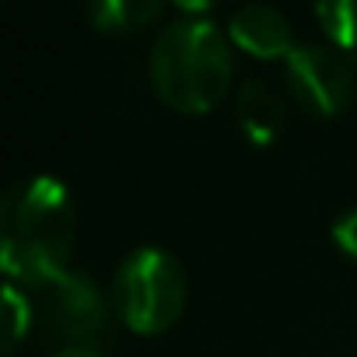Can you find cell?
Segmentation results:
<instances>
[{
	"instance_id": "obj_1",
	"label": "cell",
	"mask_w": 357,
	"mask_h": 357,
	"mask_svg": "<svg viewBox=\"0 0 357 357\" xmlns=\"http://www.w3.org/2000/svg\"><path fill=\"white\" fill-rule=\"evenodd\" d=\"M74 242L77 207L56 175H25L0 197V266L8 280L29 284L70 266Z\"/></svg>"
},
{
	"instance_id": "obj_2",
	"label": "cell",
	"mask_w": 357,
	"mask_h": 357,
	"mask_svg": "<svg viewBox=\"0 0 357 357\" xmlns=\"http://www.w3.org/2000/svg\"><path fill=\"white\" fill-rule=\"evenodd\" d=\"M147 74L158 98L175 112L204 116L218 109L235 77V46L228 29L207 15L168 22L151 43Z\"/></svg>"
},
{
	"instance_id": "obj_3",
	"label": "cell",
	"mask_w": 357,
	"mask_h": 357,
	"mask_svg": "<svg viewBox=\"0 0 357 357\" xmlns=\"http://www.w3.org/2000/svg\"><path fill=\"white\" fill-rule=\"evenodd\" d=\"M109 298L116 319L126 329L140 336H154L175 326V319L183 315L190 298V280L183 263L168 249L137 245L116 263Z\"/></svg>"
},
{
	"instance_id": "obj_4",
	"label": "cell",
	"mask_w": 357,
	"mask_h": 357,
	"mask_svg": "<svg viewBox=\"0 0 357 357\" xmlns=\"http://www.w3.org/2000/svg\"><path fill=\"white\" fill-rule=\"evenodd\" d=\"M22 287L32 301L36 326L46 336H56V347H70V343L98 347L109 319L116 315L112 298H105V291L95 284V277L81 273L74 266L36 277Z\"/></svg>"
},
{
	"instance_id": "obj_5",
	"label": "cell",
	"mask_w": 357,
	"mask_h": 357,
	"mask_svg": "<svg viewBox=\"0 0 357 357\" xmlns=\"http://www.w3.org/2000/svg\"><path fill=\"white\" fill-rule=\"evenodd\" d=\"M284 84L312 116H340L354 95V63L333 43H298L284 56Z\"/></svg>"
},
{
	"instance_id": "obj_6",
	"label": "cell",
	"mask_w": 357,
	"mask_h": 357,
	"mask_svg": "<svg viewBox=\"0 0 357 357\" xmlns=\"http://www.w3.org/2000/svg\"><path fill=\"white\" fill-rule=\"evenodd\" d=\"M228 39L231 46L252 53L256 60H280L298 46L291 18L273 4H242L228 18Z\"/></svg>"
},
{
	"instance_id": "obj_7",
	"label": "cell",
	"mask_w": 357,
	"mask_h": 357,
	"mask_svg": "<svg viewBox=\"0 0 357 357\" xmlns=\"http://www.w3.org/2000/svg\"><path fill=\"white\" fill-rule=\"evenodd\" d=\"M284 95L266 77H245L235 91V123L252 144H270L284 130Z\"/></svg>"
},
{
	"instance_id": "obj_8",
	"label": "cell",
	"mask_w": 357,
	"mask_h": 357,
	"mask_svg": "<svg viewBox=\"0 0 357 357\" xmlns=\"http://www.w3.org/2000/svg\"><path fill=\"white\" fill-rule=\"evenodd\" d=\"M84 15L98 32L126 36V32L147 29L161 15V4L158 0H95V4H88Z\"/></svg>"
},
{
	"instance_id": "obj_9",
	"label": "cell",
	"mask_w": 357,
	"mask_h": 357,
	"mask_svg": "<svg viewBox=\"0 0 357 357\" xmlns=\"http://www.w3.org/2000/svg\"><path fill=\"white\" fill-rule=\"evenodd\" d=\"M315 18L336 50H357V0H326L315 8Z\"/></svg>"
},
{
	"instance_id": "obj_10",
	"label": "cell",
	"mask_w": 357,
	"mask_h": 357,
	"mask_svg": "<svg viewBox=\"0 0 357 357\" xmlns=\"http://www.w3.org/2000/svg\"><path fill=\"white\" fill-rule=\"evenodd\" d=\"M36 326V312L32 301L25 294V287L18 280H4V354H11Z\"/></svg>"
},
{
	"instance_id": "obj_11",
	"label": "cell",
	"mask_w": 357,
	"mask_h": 357,
	"mask_svg": "<svg viewBox=\"0 0 357 357\" xmlns=\"http://www.w3.org/2000/svg\"><path fill=\"white\" fill-rule=\"evenodd\" d=\"M333 242L350 256V259H357V207H350V211H343L336 221H333Z\"/></svg>"
},
{
	"instance_id": "obj_12",
	"label": "cell",
	"mask_w": 357,
	"mask_h": 357,
	"mask_svg": "<svg viewBox=\"0 0 357 357\" xmlns=\"http://www.w3.org/2000/svg\"><path fill=\"white\" fill-rule=\"evenodd\" d=\"M50 357H105V354L95 343H70V347H56Z\"/></svg>"
}]
</instances>
